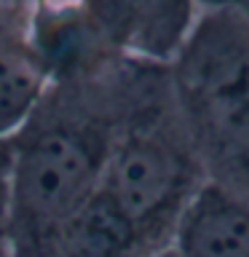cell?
I'll return each mask as SVG.
<instances>
[{
    "label": "cell",
    "instance_id": "8fae6325",
    "mask_svg": "<svg viewBox=\"0 0 249 257\" xmlns=\"http://www.w3.org/2000/svg\"><path fill=\"white\" fill-rule=\"evenodd\" d=\"M0 257H8V254H6V246H0Z\"/></svg>",
    "mask_w": 249,
    "mask_h": 257
},
{
    "label": "cell",
    "instance_id": "ba28073f",
    "mask_svg": "<svg viewBox=\"0 0 249 257\" xmlns=\"http://www.w3.org/2000/svg\"><path fill=\"white\" fill-rule=\"evenodd\" d=\"M8 140H0V246H6V228H8Z\"/></svg>",
    "mask_w": 249,
    "mask_h": 257
},
{
    "label": "cell",
    "instance_id": "8992f818",
    "mask_svg": "<svg viewBox=\"0 0 249 257\" xmlns=\"http://www.w3.org/2000/svg\"><path fill=\"white\" fill-rule=\"evenodd\" d=\"M180 257H249V196L204 182L172 233Z\"/></svg>",
    "mask_w": 249,
    "mask_h": 257
},
{
    "label": "cell",
    "instance_id": "30bf717a",
    "mask_svg": "<svg viewBox=\"0 0 249 257\" xmlns=\"http://www.w3.org/2000/svg\"><path fill=\"white\" fill-rule=\"evenodd\" d=\"M148 257H180V252L169 244V246H164V249H158V252H153V254H148Z\"/></svg>",
    "mask_w": 249,
    "mask_h": 257
},
{
    "label": "cell",
    "instance_id": "9c48e42d",
    "mask_svg": "<svg viewBox=\"0 0 249 257\" xmlns=\"http://www.w3.org/2000/svg\"><path fill=\"white\" fill-rule=\"evenodd\" d=\"M198 11H228L249 22V0H196Z\"/></svg>",
    "mask_w": 249,
    "mask_h": 257
},
{
    "label": "cell",
    "instance_id": "6da1fadb",
    "mask_svg": "<svg viewBox=\"0 0 249 257\" xmlns=\"http://www.w3.org/2000/svg\"><path fill=\"white\" fill-rule=\"evenodd\" d=\"M129 59L54 78L8 137V257H46L56 228L102 185Z\"/></svg>",
    "mask_w": 249,
    "mask_h": 257
},
{
    "label": "cell",
    "instance_id": "5b68a950",
    "mask_svg": "<svg viewBox=\"0 0 249 257\" xmlns=\"http://www.w3.org/2000/svg\"><path fill=\"white\" fill-rule=\"evenodd\" d=\"M158 249L164 246L153 244L99 185L56 228L46 257H148Z\"/></svg>",
    "mask_w": 249,
    "mask_h": 257
},
{
    "label": "cell",
    "instance_id": "52a82bcc",
    "mask_svg": "<svg viewBox=\"0 0 249 257\" xmlns=\"http://www.w3.org/2000/svg\"><path fill=\"white\" fill-rule=\"evenodd\" d=\"M51 83L27 14L0 6V140L19 128Z\"/></svg>",
    "mask_w": 249,
    "mask_h": 257
},
{
    "label": "cell",
    "instance_id": "277c9868",
    "mask_svg": "<svg viewBox=\"0 0 249 257\" xmlns=\"http://www.w3.org/2000/svg\"><path fill=\"white\" fill-rule=\"evenodd\" d=\"M86 16L112 54L169 62L196 22V0H83Z\"/></svg>",
    "mask_w": 249,
    "mask_h": 257
},
{
    "label": "cell",
    "instance_id": "3957f363",
    "mask_svg": "<svg viewBox=\"0 0 249 257\" xmlns=\"http://www.w3.org/2000/svg\"><path fill=\"white\" fill-rule=\"evenodd\" d=\"M166 70L206 180L249 196V22L198 11Z\"/></svg>",
    "mask_w": 249,
    "mask_h": 257
},
{
    "label": "cell",
    "instance_id": "7a4b0ae2",
    "mask_svg": "<svg viewBox=\"0 0 249 257\" xmlns=\"http://www.w3.org/2000/svg\"><path fill=\"white\" fill-rule=\"evenodd\" d=\"M204 182L206 172L177 110L166 62L129 59L102 188L153 244L166 246Z\"/></svg>",
    "mask_w": 249,
    "mask_h": 257
}]
</instances>
